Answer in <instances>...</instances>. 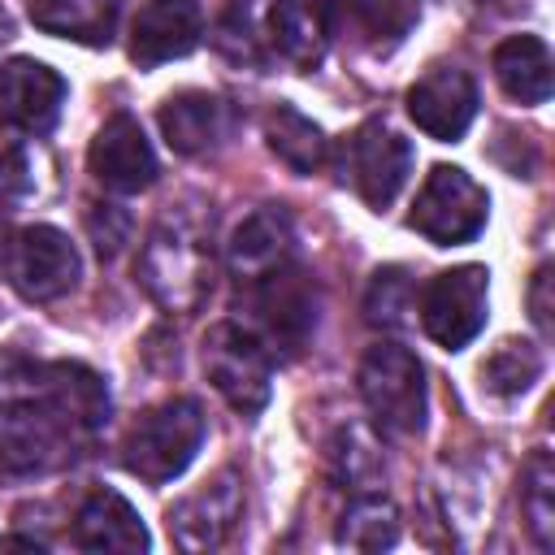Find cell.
I'll return each mask as SVG.
<instances>
[{
  "instance_id": "1",
  "label": "cell",
  "mask_w": 555,
  "mask_h": 555,
  "mask_svg": "<svg viewBox=\"0 0 555 555\" xmlns=\"http://www.w3.org/2000/svg\"><path fill=\"white\" fill-rule=\"evenodd\" d=\"M108 421V386L74 360L39 364L0 421V473L43 477L74 464Z\"/></svg>"
},
{
  "instance_id": "2",
  "label": "cell",
  "mask_w": 555,
  "mask_h": 555,
  "mask_svg": "<svg viewBox=\"0 0 555 555\" xmlns=\"http://www.w3.org/2000/svg\"><path fill=\"white\" fill-rule=\"evenodd\" d=\"M221 43L238 61L312 69L330 43V0H234Z\"/></svg>"
},
{
  "instance_id": "3",
  "label": "cell",
  "mask_w": 555,
  "mask_h": 555,
  "mask_svg": "<svg viewBox=\"0 0 555 555\" xmlns=\"http://www.w3.org/2000/svg\"><path fill=\"white\" fill-rule=\"evenodd\" d=\"M139 282L165 312H195L212 291L208 221L191 208H169L139 251Z\"/></svg>"
},
{
  "instance_id": "4",
  "label": "cell",
  "mask_w": 555,
  "mask_h": 555,
  "mask_svg": "<svg viewBox=\"0 0 555 555\" xmlns=\"http://www.w3.org/2000/svg\"><path fill=\"white\" fill-rule=\"evenodd\" d=\"M204 429L208 425L199 399H169L130 425L121 442V468L147 486H165L195 460Z\"/></svg>"
},
{
  "instance_id": "5",
  "label": "cell",
  "mask_w": 555,
  "mask_h": 555,
  "mask_svg": "<svg viewBox=\"0 0 555 555\" xmlns=\"http://www.w3.org/2000/svg\"><path fill=\"white\" fill-rule=\"evenodd\" d=\"M360 399L373 412L377 429L390 438H416L425 429V369L399 343H373L360 360Z\"/></svg>"
},
{
  "instance_id": "6",
  "label": "cell",
  "mask_w": 555,
  "mask_h": 555,
  "mask_svg": "<svg viewBox=\"0 0 555 555\" xmlns=\"http://www.w3.org/2000/svg\"><path fill=\"white\" fill-rule=\"evenodd\" d=\"M486 217H490L486 186L460 165H434L412 199L408 225L425 234L434 247H455V243L477 238L486 230Z\"/></svg>"
},
{
  "instance_id": "7",
  "label": "cell",
  "mask_w": 555,
  "mask_h": 555,
  "mask_svg": "<svg viewBox=\"0 0 555 555\" xmlns=\"http://www.w3.org/2000/svg\"><path fill=\"white\" fill-rule=\"evenodd\" d=\"M204 373L212 390L243 416H256L269 403V390H273L269 347L256 330L238 321H217L204 334Z\"/></svg>"
},
{
  "instance_id": "8",
  "label": "cell",
  "mask_w": 555,
  "mask_h": 555,
  "mask_svg": "<svg viewBox=\"0 0 555 555\" xmlns=\"http://www.w3.org/2000/svg\"><path fill=\"white\" fill-rule=\"evenodd\" d=\"M4 273L13 282V291L30 304H52L61 295H69L82 278V260L78 247L69 243L65 230L56 225H22L9 243H4Z\"/></svg>"
},
{
  "instance_id": "9",
  "label": "cell",
  "mask_w": 555,
  "mask_h": 555,
  "mask_svg": "<svg viewBox=\"0 0 555 555\" xmlns=\"http://www.w3.org/2000/svg\"><path fill=\"white\" fill-rule=\"evenodd\" d=\"M486 308H490L486 264H455L447 273H434L429 286L421 291V330L438 347L460 351L481 334Z\"/></svg>"
},
{
  "instance_id": "10",
  "label": "cell",
  "mask_w": 555,
  "mask_h": 555,
  "mask_svg": "<svg viewBox=\"0 0 555 555\" xmlns=\"http://www.w3.org/2000/svg\"><path fill=\"white\" fill-rule=\"evenodd\" d=\"M338 169L351 182V191L373 208H390L395 195L403 191L408 173H412V143L386 126V121H364L338 152Z\"/></svg>"
},
{
  "instance_id": "11",
  "label": "cell",
  "mask_w": 555,
  "mask_h": 555,
  "mask_svg": "<svg viewBox=\"0 0 555 555\" xmlns=\"http://www.w3.org/2000/svg\"><path fill=\"white\" fill-rule=\"evenodd\" d=\"M65 78L35 61V56H13L0 65V121L17 134H48L61 117L65 104Z\"/></svg>"
},
{
  "instance_id": "12",
  "label": "cell",
  "mask_w": 555,
  "mask_h": 555,
  "mask_svg": "<svg viewBox=\"0 0 555 555\" xmlns=\"http://www.w3.org/2000/svg\"><path fill=\"white\" fill-rule=\"evenodd\" d=\"M408 113L429 139L455 143L477 117V82L460 65H434L408 87Z\"/></svg>"
},
{
  "instance_id": "13",
  "label": "cell",
  "mask_w": 555,
  "mask_h": 555,
  "mask_svg": "<svg viewBox=\"0 0 555 555\" xmlns=\"http://www.w3.org/2000/svg\"><path fill=\"white\" fill-rule=\"evenodd\" d=\"M291 264H295V230L282 208H256L251 217L238 221V230L225 243V269L243 291L260 286L264 278Z\"/></svg>"
},
{
  "instance_id": "14",
  "label": "cell",
  "mask_w": 555,
  "mask_h": 555,
  "mask_svg": "<svg viewBox=\"0 0 555 555\" xmlns=\"http://www.w3.org/2000/svg\"><path fill=\"white\" fill-rule=\"evenodd\" d=\"M87 165H91L95 182L117 191V195H134V191H147L156 182V152L130 113H113L95 130Z\"/></svg>"
},
{
  "instance_id": "15",
  "label": "cell",
  "mask_w": 555,
  "mask_h": 555,
  "mask_svg": "<svg viewBox=\"0 0 555 555\" xmlns=\"http://www.w3.org/2000/svg\"><path fill=\"white\" fill-rule=\"evenodd\" d=\"M243 516V486L234 473H217L195 494L169 507V533L182 551H217Z\"/></svg>"
},
{
  "instance_id": "16",
  "label": "cell",
  "mask_w": 555,
  "mask_h": 555,
  "mask_svg": "<svg viewBox=\"0 0 555 555\" xmlns=\"http://www.w3.org/2000/svg\"><path fill=\"white\" fill-rule=\"evenodd\" d=\"M204 35L199 0H147L130 22V61L139 69H156L165 61L186 56Z\"/></svg>"
},
{
  "instance_id": "17",
  "label": "cell",
  "mask_w": 555,
  "mask_h": 555,
  "mask_svg": "<svg viewBox=\"0 0 555 555\" xmlns=\"http://www.w3.org/2000/svg\"><path fill=\"white\" fill-rule=\"evenodd\" d=\"M416 0H330V35L364 56H390L416 26Z\"/></svg>"
},
{
  "instance_id": "18",
  "label": "cell",
  "mask_w": 555,
  "mask_h": 555,
  "mask_svg": "<svg viewBox=\"0 0 555 555\" xmlns=\"http://www.w3.org/2000/svg\"><path fill=\"white\" fill-rule=\"evenodd\" d=\"M230 130H234V108L212 91H178L160 104V134L178 156H204L221 147Z\"/></svg>"
},
{
  "instance_id": "19",
  "label": "cell",
  "mask_w": 555,
  "mask_h": 555,
  "mask_svg": "<svg viewBox=\"0 0 555 555\" xmlns=\"http://www.w3.org/2000/svg\"><path fill=\"white\" fill-rule=\"evenodd\" d=\"M69 538H74L78 551H126L130 555V551H147L152 546V538H147L139 512L130 507V499L108 490V486H100V490H91L82 499Z\"/></svg>"
},
{
  "instance_id": "20",
  "label": "cell",
  "mask_w": 555,
  "mask_h": 555,
  "mask_svg": "<svg viewBox=\"0 0 555 555\" xmlns=\"http://www.w3.org/2000/svg\"><path fill=\"white\" fill-rule=\"evenodd\" d=\"M247 295L256 299V312H260L264 330H269L278 343H286V347H299V343L308 338V330L317 325V299H312V286H308V278L299 273V264H291V269H282V273H273V278H264V282L251 286Z\"/></svg>"
},
{
  "instance_id": "21",
  "label": "cell",
  "mask_w": 555,
  "mask_h": 555,
  "mask_svg": "<svg viewBox=\"0 0 555 555\" xmlns=\"http://www.w3.org/2000/svg\"><path fill=\"white\" fill-rule=\"evenodd\" d=\"M494 78L516 104L551 100V48L538 35H512L494 48Z\"/></svg>"
},
{
  "instance_id": "22",
  "label": "cell",
  "mask_w": 555,
  "mask_h": 555,
  "mask_svg": "<svg viewBox=\"0 0 555 555\" xmlns=\"http://www.w3.org/2000/svg\"><path fill=\"white\" fill-rule=\"evenodd\" d=\"M30 22L48 35L108 48L117 26V0H30Z\"/></svg>"
},
{
  "instance_id": "23",
  "label": "cell",
  "mask_w": 555,
  "mask_h": 555,
  "mask_svg": "<svg viewBox=\"0 0 555 555\" xmlns=\"http://www.w3.org/2000/svg\"><path fill=\"white\" fill-rule=\"evenodd\" d=\"M264 139H269L273 156L295 173H317L330 152L321 126L312 117H304L295 104H273L264 113Z\"/></svg>"
},
{
  "instance_id": "24",
  "label": "cell",
  "mask_w": 555,
  "mask_h": 555,
  "mask_svg": "<svg viewBox=\"0 0 555 555\" xmlns=\"http://www.w3.org/2000/svg\"><path fill=\"white\" fill-rule=\"evenodd\" d=\"M334 538H338V546H351V551H386L399 542V507L382 490L351 494L347 512L338 516Z\"/></svg>"
},
{
  "instance_id": "25",
  "label": "cell",
  "mask_w": 555,
  "mask_h": 555,
  "mask_svg": "<svg viewBox=\"0 0 555 555\" xmlns=\"http://www.w3.org/2000/svg\"><path fill=\"white\" fill-rule=\"evenodd\" d=\"M538 377H542V351L525 338H503L481 364V390H490L494 399H516Z\"/></svg>"
},
{
  "instance_id": "26",
  "label": "cell",
  "mask_w": 555,
  "mask_h": 555,
  "mask_svg": "<svg viewBox=\"0 0 555 555\" xmlns=\"http://www.w3.org/2000/svg\"><path fill=\"white\" fill-rule=\"evenodd\" d=\"M520 512H525V529L538 542V551H551V542H555V464L546 451H533L520 468Z\"/></svg>"
},
{
  "instance_id": "27",
  "label": "cell",
  "mask_w": 555,
  "mask_h": 555,
  "mask_svg": "<svg viewBox=\"0 0 555 555\" xmlns=\"http://www.w3.org/2000/svg\"><path fill=\"white\" fill-rule=\"evenodd\" d=\"M330 460H334V481H343L347 494H369L386 486L382 451L364 429H343L330 447Z\"/></svg>"
},
{
  "instance_id": "28",
  "label": "cell",
  "mask_w": 555,
  "mask_h": 555,
  "mask_svg": "<svg viewBox=\"0 0 555 555\" xmlns=\"http://www.w3.org/2000/svg\"><path fill=\"white\" fill-rule=\"evenodd\" d=\"M416 308V295H412V282L403 269H377L373 282H369V295H364V321L377 325V330H403Z\"/></svg>"
},
{
  "instance_id": "29",
  "label": "cell",
  "mask_w": 555,
  "mask_h": 555,
  "mask_svg": "<svg viewBox=\"0 0 555 555\" xmlns=\"http://www.w3.org/2000/svg\"><path fill=\"white\" fill-rule=\"evenodd\" d=\"M43 191V152L30 143H13L0 152V208H17Z\"/></svg>"
},
{
  "instance_id": "30",
  "label": "cell",
  "mask_w": 555,
  "mask_h": 555,
  "mask_svg": "<svg viewBox=\"0 0 555 555\" xmlns=\"http://www.w3.org/2000/svg\"><path fill=\"white\" fill-rule=\"evenodd\" d=\"M87 230H91V238H95V251H100L104 260H113V256L130 243L134 221H130V212H126L121 204H91Z\"/></svg>"
},
{
  "instance_id": "31",
  "label": "cell",
  "mask_w": 555,
  "mask_h": 555,
  "mask_svg": "<svg viewBox=\"0 0 555 555\" xmlns=\"http://www.w3.org/2000/svg\"><path fill=\"white\" fill-rule=\"evenodd\" d=\"M546 291H551V264H542L533 273V291H529V308H533V321L542 334H551V295Z\"/></svg>"
},
{
  "instance_id": "32",
  "label": "cell",
  "mask_w": 555,
  "mask_h": 555,
  "mask_svg": "<svg viewBox=\"0 0 555 555\" xmlns=\"http://www.w3.org/2000/svg\"><path fill=\"white\" fill-rule=\"evenodd\" d=\"M9 35H13V22H9V13L0 9V43H9Z\"/></svg>"
},
{
  "instance_id": "33",
  "label": "cell",
  "mask_w": 555,
  "mask_h": 555,
  "mask_svg": "<svg viewBox=\"0 0 555 555\" xmlns=\"http://www.w3.org/2000/svg\"><path fill=\"white\" fill-rule=\"evenodd\" d=\"M0 260H4V230H0Z\"/></svg>"
}]
</instances>
